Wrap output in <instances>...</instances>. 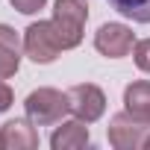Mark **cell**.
<instances>
[{
    "mask_svg": "<svg viewBox=\"0 0 150 150\" xmlns=\"http://www.w3.org/2000/svg\"><path fill=\"white\" fill-rule=\"evenodd\" d=\"M0 147H3V132H0Z\"/></svg>",
    "mask_w": 150,
    "mask_h": 150,
    "instance_id": "2e32d148",
    "label": "cell"
},
{
    "mask_svg": "<svg viewBox=\"0 0 150 150\" xmlns=\"http://www.w3.org/2000/svg\"><path fill=\"white\" fill-rule=\"evenodd\" d=\"M12 100H15V97H12V88L0 80V112H6V109L12 106Z\"/></svg>",
    "mask_w": 150,
    "mask_h": 150,
    "instance_id": "5bb4252c",
    "label": "cell"
},
{
    "mask_svg": "<svg viewBox=\"0 0 150 150\" xmlns=\"http://www.w3.org/2000/svg\"><path fill=\"white\" fill-rule=\"evenodd\" d=\"M50 21H53L62 50H74L83 41V30L88 21V3L86 0H56Z\"/></svg>",
    "mask_w": 150,
    "mask_h": 150,
    "instance_id": "6da1fadb",
    "label": "cell"
},
{
    "mask_svg": "<svg viewBox=\"0 0 150 150\" xmlns=\"http://www.w3.org/2000/svg\"><path fill=\"white\" fill-rule=\"evenodd\" d=\"M9 3H12V9H18L21 15H35V12L44 9L47 0H9Z\"/></svg>",
    "mask_w": 150,
    "mask_h": 150,
    "instance_id": "4fadbf2b",
    "label": "cell"
},
{
    "mask_svg": "<svg viewBox=\"0 0 150 150\" xmlns=\"http://www.w3.org/2000/svg\"><path fill=\"white\" fill-rule=\"evenodd\" d=\"M3 147L6 150H33L38 147V132L30 118H15L3 124Z\"/></svg>",
    "mask_w": 150,
    "mask_h": 150,
    "instance_id": "ba28073f",
    "label": "cell"
},
{
    "mask_svg": "<svg viewBox=\"0 0 150 150\" xmlns=\"http://www.w3.org/2000/svg\"><path fill=\"white\" fill-rule=\"evenodd\" d=\"M132 56H135V65H138V71L150 74V38H144V41H135V47H132Z\"/></svg>",
    "mask_w": 150,
    "mask_h": 150,
    "instance_id": "7c38bea8",
    "label": "cell"
},
{
    "mask_svg": "<svg viewBox=\"0 0 150 150\" xmlns=\"http://www.w3.org/2000/svg\"><path fill=\"white\" fill-rule=\"evenodd\" d=\"M144 147H147V150H150V135H147V138H144Z\"/></svg>",
    "mask_w": 150,
    "mask_h": 150,
    "instance_id": "9a60e30c",
    "label": "cell"
},
{
    "mask_svg": "<svg viewBox=\"0 0 150 150\" xmlns=\"http://www.w3.org/2000/svg\"><path fill=\"white\" fill-rule=\"evenodd\" d=\"M21 47L24 41L9 24H0V80H9L21 68Z\"/></svg>",
    "mask_w": 150,
    "mask_h": 150,
    "instance_id": "52a82bcc",
    "label": "cell"
},
{
    "mask_svg": "<svg viewBox=\"0 0 150 150\" xmlns=\"http://www.w3.org/2000/svg\"><path fill=\"white\" fill-rule=\"evenodd\" d=\"M24 109H27V118L35 124V127H50V124H59L71 106H68V94L65 91H56V88H35L27 94L24 100Z\"/></svg>",
    "mask_w": 150,
    "mask_h": 150,
    "instance_id": "7a4b0ae2",
    "label": "cell"
},
{
    "mask_svg": "<svg viewBox=\"0 0 150 150\" xmlns=\"http://www.w3.org/2000/svg\"><path fill=\"white\" fill-rule=\"evenodd\" d=\"M68 106H71L74 118H80L86 124H94L106 112V94L94 83H80V86H74L68 91Z\"/></svg>",
    "mask_w": 150,
    "mask_h": 150,
    "instance_id": "277c9868",
    "label": "cell"
},
{
    "mask_svg": "<svg viewBox=\"0 0 150 150\" xmlns=\"http://www.w3.org/2000/svg\"><path fill=\"white\" fill-rule=\"evenodd\" d=\"M94 47L106 59H124L135 47V35L127 24H103L94 33Z\"/></svg>",
    "mask_w": 150,
    "mask_h": 150,
    "instance_id": "8992f818",
    "label": "cell"
},
{
    "mask_svg": "<svg viewBox=\"0 0 150 150\" xmlns=\"http://www.w3.org/2000/svg\"><path fill=\"white\" fill-rule=\"evenodd\" d=\"M147 129H150V124L132 118L129 112H121L109 121L106 135H109V144L118 147V150H138V147H144V138H147L144 132Z\"/></svg>",
    "mask_w": 150,
    "mask_h": 150,
    "instance_id": "5b68a950",
    "label": "cell"
},
{
    "mask_svg": "<svg viewBox=\"0 0 150 150\" xmlns=\"http://www.w3.org/2000/svg\"><path fill=\"white\" fill-rule=\"evenodd\" d=\"M24 53L35 62V65H50L59 53V35L53 30V21H35L24 30Z\"/></svg>",
    "mask_w": 150,
    "mask_h": 150,
    "instance_id": "3957f363",
    "label": "cell"
},
{
    "mask_svg": "<svg viewBox=\"0 0 150 150\" xmlns=\"http://www.w3.org/2000/svg\"><path fill=\"white\" fill-rule=\"evenodd\" d=\"M88 138H91V135H88L86 121L74 118V121H62V127L53 129L50 147H53V150H80V147L88 144Z\"/></svg>",
    "mask_w": 150,
    "mask_h": 150,
    "instance_id": "9c48e42d",
    "label": "cell"
},
{
    "mask_svg": "<svg viewBox=\"0 0 150 150\" xmlns=\"http://www.w3.org/2000/svg\"><path fill=\"white\" fill-rule=\"evenodd\" d=\"M109 6L135 24H150V0H109Z\"/></svg>",
    "mask_w": 150,
    "mask_h": 150,
    "instance_id": "8fae6325",
    "label": "cell"
},
{
    "mask_svg": "<svg viewBox=\"0 0 150 150\" xmlns=\"http://www.w3.org/2000/svg\"><path fill=\"white\" fill-rule=\"evenodd\" d=\"M124 112L150 124V80H135L124 88Z\"/></svg>",
    "mask_w": 150,
    "mask_h": 150,
    "instance_id": "30bf717a",
    "label": "cell"
}]
</instances>
